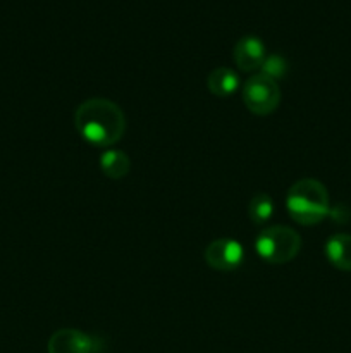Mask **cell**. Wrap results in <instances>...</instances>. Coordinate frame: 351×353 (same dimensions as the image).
Returning a JSON list of instances; mask_svg holds the SVG:
<instances>
[{"instance_id":"obj_5","label":"cell","mask_w":351,"mask_h":353,"mask_svg":"<svg viewBox=\"0 0 351 353\" xmlns=\"http://www.w3.org/2000/svg\"><path fill=\"white\" fill-rule=\"evenodd\" d=\"M203 259L213 271L231 272L241 265L244 259V250L240 241L231 240V238H220V240H213L212 243L206 245Z\"/></svg>"},{"instance_id":"obj_3","label":"cell","mask_w":351,"mask_h":353,"mask_svg":"<svg viewBox=\"0 0 351 353\" xmlns=\"http://www.w3.org/2000/svg\"><path fill=\"white\" fill-rule=\"evenodd\" d=\"M255 250L268 264H286L301 250V236L292 228L277 224L258 234Z\"/></svg>"},{"instance_id":"obj_10","label":"cell","mask_w":351,"mask_h":353,"mask_svg":"<svg viewBox=\"0 0 351 353\" xmlns=\"http://www.w3.org/2000/svg\"><path fill=\"white\" fill-rule=\"evenodd\" d=\"M100 169L103 174L110 179H123L126 178L131 169V161L123 150L117 148H107L100 155Z\"/></svg>"},{"instance_id":"obj_12","label":"cell","mask_w":351,"mask_h":353,"mask_svg":"<svg viewBox=\"0 0 351 353\" xmlns=\"http://www.w3.org/2000/svg\"><path fill=\"white\" fill-rule=\"evenodd\" d=\"M260 69H262L260 72L267 74L268 78L279 79L286 74V71H288V62H286V59L282 57V55L272 54L265 57L264 64H262Z\"/></svg>"},{"instance_id":"obj_2","label":"cell","mask_w":351,"mask_h":353,"mask_svg":"<svg viewBox=\"0 0 351 353\" xmlns=\"http://www.w3.org/2000/svg\"><path fill=\"white\" fill-rule=\"evenodd\" d=\"M286 207L296 223L301 226H313L322 223L330 210L329 193L320 181L305 178L296 181L286 195Z\"/></svg>"},{"instance_id":"obj_4","label":"cell","mask_w":351,"mask_h":353,"mask_svg":"<svg viewBox=\"0 0 351 353\" xmlns=\"http://www.w3.org/2000/svg\"><path fill=\"white\" fill-rule=\"evenodd\" d=\"M243 102L255 116H268L281 103V88L277 81L264 72L250 76L243 86Z\"/></svg>"},{"instance_id":"obj_8","label":"cell","mask_w":351,"mask_h":353,"mask_svg":"<svg viewBox=\"0 0 351 353\" xmlns=\"http://www.w3.org/2000/svg\"><path fill=\"white\" fill-rule=\"evenodd\" d=\"M326 257L336 269L351 272V234H334L326 243Z\"/></svg>"},{"instance_id":"obj_11","label":"cell","mask_w":351,"mask_h":353,"mask_svg":"<svg viewBox=\"0 0 351 353\" xmlns=\"http://www.w3.org/2000/svg\"><path fill=\"white\" fill-rule=\"evenodd\" d=\"M274 214V200L267 195V193H257L253 199L250 200L248 205V216H250L253 224H264Z\"/></svg>"},{"instance_id":"obj_7","label":"cell","mask_w":351,"mask_h":353,"mask_svg":"<svg viewBox=\"0 0 351 353\" xmlns=\"http://www.w3.org/2000/svg\"><path fill=\"white\" fill-rule=\"evenodd\" d=\"M234 64L244 72L257 71L262 68L265 61V45L260 38L257 37H243L237 40L233 50Z\"/></svg>"},{"instance_id":"obj_6","label":"cell","mask_w":351,"mask_h":353,"mask_svg":"<svg viewBox=\"0 0 351 353\" xmlns=\"http://www.w3.org/2000/svg\"><path fill=\"white\" fill-rule=\"evenodd\" d=\"M48 353H95V338L78 330H58L48 340Z\"/></svg>"},{"instance_id":"obj_1","label":"cell","mask_w":351,"mask_h":353,"mask_svg":"<svg viewBox=\"0 0 351 353\" xmlns=\"http://www.w3.org/2000/svg\"><path fill=\"white\" fill-rule=\"evenodd\" d=\"M74 126L83 140L95 147L116 145L126 131V116L112 100L88 99L74 112Z\"/></svg>"},{"instance_id":"obj_9","label":"cell","mask_w":351,"mask_h":353,"mask_svg":"<svg viewBox=\"0 0 351 353\" xmlns=\"http://www.w3.org/2000/svg\"><path fill=\"white\" fill-rule=\"evenodd\" d=\"M206 86L212 95L226 99V97L234 95L236 90L240 88V78L233 69L215 68L206 78Z\"/></svg>"}]
</instances>
